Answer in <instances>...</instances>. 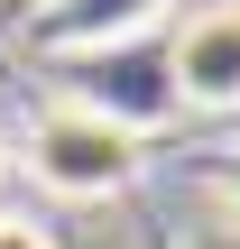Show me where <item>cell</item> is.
<instances>
[{"label":"cell","instance_id":"cell-1","mask_svg":"<svg viewBox=\"0 0 240 249\" xmlns=\"http://www.w3.org/2000/svg\"><path fill=\"white\" fill-rule=\"evenodd\" d=\"M9 166H28L46 203H111V194L139 185L148 139H139V120L111 111V102H37Z\"/></svg>","mask_w":240,"mask_h":249},{"label":"cell","instance_id":"cell-2","mask_svg":"<svg viewBox=\"0 0 240 249\" xmlns=\"http://www.w3.org/2000/svg\"><path fill=\"white\" fill-rule=\"evenodd\" d=\"M166 92L185 111H240V0H203L166 28Z\"/></svg>","mask_w":240,"mask_h":249},{"label":"cell","instance_id":"cell-3","mask_svg":"<svg viewBox=\"0 0 240 249\" xmlns=\"http://www.w3.org/2000/svg\"><path fill=\"white\" fill-rule=\"evenodd\" d=\"M157 9H176V0H46L37 37H46V46H102V37H129V28H148Z\"/></svg>","mask_w":240,"mask_h":249},{"label":"cell","instance_id":"cell-4","mask_svg":"<svg viewBox=\"0 0 240 249\" xmlns=\"http://www.w3.org/2000/svg\"><path fill=\"white\" fill-rule=\"evenodd\" d=\"M0 249H55V231L37 213H0Z\"/></svg>","mask_w":240,"mask_h":249},{"label":"cell","instance_id":"cell-5","mask_svg":"<svg viewBox=\"0 0 240 249\" xmlns=\"http://www.w3.org/2000/svg\"><path fill=\"white\" fill-rule=\"evenodd\" d=\"M222 203H231V213H240V148H231V157H222Z\"/></svg>","mask_w":240,"mask_h":249},{"label":"cell","instance_id":"cell-6","mask_svg":"<svg viewBox=\"0 0 240 249\" xmlns=\"http://www.w3.org/2000/svg\"><path fill=\"white\" fill-rule=\"evenodd\" d=\"M0 176H9V139H0Z\"/></svg>","mask_w":240,"mask_h":249}]
</instances>
